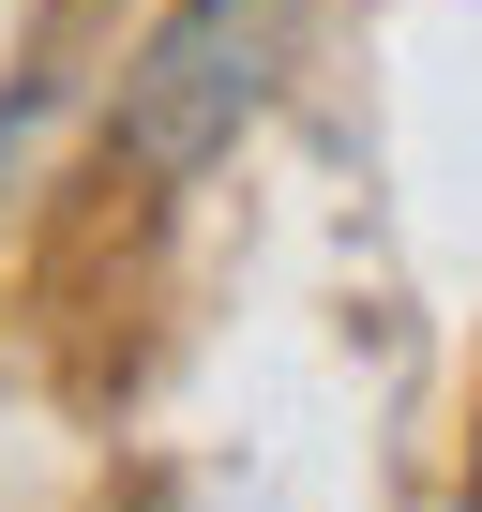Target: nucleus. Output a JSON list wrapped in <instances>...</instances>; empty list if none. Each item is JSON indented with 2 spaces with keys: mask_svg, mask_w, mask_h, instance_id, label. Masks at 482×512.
<instances>
[{
  "mask_svg": "<svg viewBox=\"0 0 482 512\" xmlns=\"http://www.w3.org/2000/svg\"><path fill=\"white\" fill-rule=\"evenodd\" d=\"M241 106H257V16H241V0H196V16L121 76V151L136 166H211L241 136Z\"/></svg>",
  "mask_w": 482,
  "mask_h": 512,
  "instance_id": "nucleus-1",
  "label": "nucleus"
}]
</instances>
